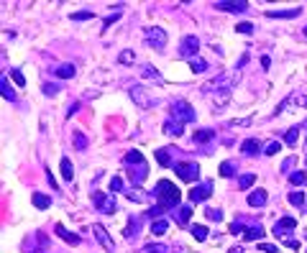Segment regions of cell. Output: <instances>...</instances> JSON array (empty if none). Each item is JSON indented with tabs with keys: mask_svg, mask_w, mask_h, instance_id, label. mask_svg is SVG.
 I'll list each match as a JSON object with an SVG mask.
<instances>
[{
	"mask_svg": "<svg viewBox=\"0 0 307 253\" xmlns=\"http://www.w3.org/2000/svg\"><path fill=\"white\" fill-rule=\"evenodd\" d=\"M156 197H159V207L166 212V210H174V207H179V202H182V192L169 182V179H161L159 184H156Z\"/></svg>",
	"mask_w": 307,
	"mask_h": 253,
	"instance_id": "cell-1",
	"label": "cell"
},
{
	"mask_svg": "<svg viewBox=\"0 0 307 253\" xmlns=\"http://www.w3.org/2000/svg\"><path fill=\"white\" fill-rule=\"evenodd\" d=\"M144 39H146V44L154 46L156 51H164V46H166V31L159 28V26H149V28H144Z\"/></svg>",
	"mask_w": 307,
	"mask_h": 253,
	"instance_id": "cell-2",
	"label": "cell"
},
{
	"mask_svg": "<svg viewBox=\"0 0 307 253\" xmlns=\"http://www.w3.org/2000/svg\"><path fill=\"white\" fill-rule=\"evenodd\" d=\"M174 171H177V176L184 179V182H197V179H200V164H197V161L174 164Z\"/></svg>",
	"mask_w": 307,
	"mask_h": 253,
	"instance_id": "cell-3",
	"label": "cell"
},
{
	"mask_svg": "<svg viewBox=\"0 0 307 253\" xmlns=\"http://www.w3.org/2000/svg\"><path fill=\"white\" fill-rule=\"evenodd\" d=\"M172 113H174V118H177V120H182V123H195V120H197L195 107H192L190 102H184V100L174 102V105H172Z\"/></svg>",
	"mask_w": 307,
	"mask_h": 253,
	"instance_id": "cell-4",
	"label": "cell"
},
{
	"mask_svg": "<svg viewBox=\"0 0 307 253\" xmlns=\"http://www.w3.org/2000/svg\"><path fill=\"white\" fill-rule=\"evenodd\" d=\"M92 205H95L100 212H105V215H113V212L118 210L115 200H113L110 195H105V192H95V195H92Z\"/></svg>",
	"mask_w": 307,
	"mask_h": 253,
	"instance_id": "cell-5",
	"label": "cell"
},
{
	"mask_svg": "<svg viewBox=\"0 0 307 253\" xmlns=\"http://www.w3.org/2000/svg\"><path fill=\"white\" fill-rule=\"evenodd\" d=\"M210 195H213V182H202V184H195L190 189V200L192 202H205Z\"/></svg>",
	"mask_w": 307,
	"mask_h": 253,
	"instance_id": "cell-6",
	"label": "cell"
},
{
	"mask_svg": "<svg viewBox=\"0 0 307 253\" xmlns=\"http://www.w3.org/2000/svg\"><path fill=\"white\" fill-rule=\"evenodd\" d=\"M131 97H133V102L136 105H141V107H154L156 105V100L141 87V85H136V87H131Z\"/></svg>",
	"mask_w": 307,
	"mask_h": 253,
	"instance_id": "cell-7",
	"label": "cell"
},
{
	"mask_svg": "<svg viewBox=\"0 0 307 253\" xmlns=\"http://www.w3.org/2000/svg\"><path fill=\"white\" fill-rule=\"evenodd\" d=\"M179 51H182V56L192 59V56L200 51V39H197V36H184L182 44H179Z\"/></svg>",
	"mask_w": 307,
	"mask_h": 253,
	"instance_id": "cell-8",
	"label": "cell"
},
{
	"mask_svg": "<svg viewBox=\"0 0 307 253\" xmlns=\"http://www.w3.org/2000/svg\"><path fill=\"white\" fill-rule=\"evenodd\" d=\"M92 233H95V238H97V243L108 250V253H113L115 250V243L110 240V235H108V230L103 228V225H92Z\"/></svg>",
	"mask_w": 307,
	"mask_h": 253,
	"instance_id": "cell-9",
	"label": "cell"
},
{
	"mask_svg": "<svg viewBox=\"0 0 307 253\" xmlns=\"http://www.w3.org/2000/svg\"><path fill=\"white\" fill-rule=\"evenodd\" d=\"M146 174H149L146 161H144V164H133V166H128V179H131L133 184H141V182L146 179Z\"/></svg>",
	"mask_w": 307,
	"mask_h": 253,
	"instance_id": "cell-10",
	"label": "cell"
},
{
	"mask_svg": "<svg viewBox=\"0 0 307 253\" xmlns=\"http://www.w3.org/2000/svg\"><path fill=\"white\" fill-rule=\"evenodd\" d=\"M241 151H243V156H256V154H261V141H259V138L243 141V143H241Z\"/></svg>",
	"mask_w": 307,
	"mask_h": 253,
	"instance_id": "cell-11",
	"label": "cell"
},
{
	"mask_svg": "<svg viewBox=\"0 0 307 253\" xmlns=\"http://www.w3.org/2000/svg\"><path fill=\"white\" fill-rule=\"evenodd\" d=\"M164 133H172V136H182L184 133V123L177 120V118H169L164 120Z\"/></svg>",
	"mask_w": 307,
	"mask_h": 253,
	"instance_id": "cell-12",
	"label": "cell"
},
{
	"mask_svg": "<svg viewBox=\"0 0 307 253\" xmlns=\"http://www.w3.org/2000/svg\"><path fill=\"white\" fill-rule=\"evenodd\" d=\"M54 230H56V235H59L61 240H67L70 245H80V235H77V233H70V230H67L64 225H61V223H59Z\"/></svg>",
	"mask_w": 307,
	"mask_h": 253,
	"instance_id": "cell-13",
	"label": "cell"
},
{
	"mask_svg": "<svg viewBox=\"0 0 307 253\" xmlns=\"http://www.w3.org/2000/svg\"><path fill=\"white\" fill-rule=\"evenodd\" d=\"M266 200H269L266 189H254V192L249 195V205H251V207H264Z\"/></svg>",
	"mask_w": 307,
	"mask_h": 253,
	"instance_id": "cell-14",
	"label": "cell"
},
{
	"mask_svg": "<svg viewBox=\"0 0 307 253\" xmlns=\"http://www.w3.org/2000/svg\"><path fill=\"white\" fill-rule=\"evenodd\" d=\"M215 8H218V11H228V13H246L249 3H223V0H218Z\"/></svg>",
	"mask_w": 307,
	"mask_h": 253,
	"instance_id": "cell-15",
	"label": "cell"
},
{
	"mask_svg": "<svg viewBox=\"0 0 307 253\" xmlns=\"http://www.w3.org/2000/svg\"><path fill=\"white\" fill-rule=\"evenodd\" d=\"M261 235H264V225H259V223H254L251 228L243 230V240H259Z\"/></svg>",
	"mask_w": 307,
	"mask_h": 253,
	"instance_id": "cell-16",
	"label": "cell"
},
{
	"mask_svg": "<svg viewBox=\"0 0 307 253\" xmlns=\"http://www.w3.org/2000/svg\"><path fill=\"white\" fill-rule=\"evenodd\" d=\"M294 225H297V220L287 215V218H282V220L274 225V233H277V235H284V230H294Z\"/></svg>",
	"mask_w": 307,
	"mask_h": 253,
	"instance_id": "cell-17",
	"label": "cell"
},
{
	"mask_svg": "<svg viewBox=\"0 0 307 253\" xmlns=\"http://www.w3.org/2000/svg\"><path fill=\"white\" fill-rule=\"evenodd\" d=\"M59 169H61V176H64L67 182L75 179V169H72V161H70L67 156H61V159H59Z\"/></svg>",
	"mask_w": 307,
	"mask_h": 253,
	"instance_id": "cell-18",
	"label": "cell"
},
{
	"mask_svg": "<svg viewBox=\"0 0 307 253\" xmlns=\"http://www.w3.org/2000/svg\"><path fill=\"white\" fill-rule=\"evenodd\" d=\"M213 138H215V131H213V128H200V131L195 133V141H197L200 146H208Z\"/></svg>",
	"mask_w": 307,
	"mask_h": 253,
	"instance_id": "cell-19",
	"label": "cell"
},
{
	"mask_svg": "<svg viewBox=\"0 0 307 253\" xmlns=\"http://www.w3.org/2000/svg\"><path fill=\"white\" fill-rule=\"evenodd\" d=\"M190 218H192V207L190 205H184V207H177V223L184 228V225H190Z\"/></svg>",
	"mask_w": 307,
	"mask_h": 253,
	"instance_id": "cell-20",
	"label": "cell"
},
{
	"mask_svg": "<svg viewBox=\"0 0 307 253\" xmlns=\"http://www.w3.org/2000/svg\"><path fill=\"white\" fill-rule=\"evenodd\" d=\"M302 11L299 8H292V11H266L269 18H297Z\"/></svg>",
	"mask_w": 307,
	"mask_h": 253,
	"instance_id": "cell-21",
	"label": "cell"
},
{
	"mask_svg": "<svg viewBox=\"0 0 307 253\" xmlns=\"http://www.w3.org/2000/svg\"><path fill=\"white\" fill-rule=\"evenodd\" d=\"M228 97H230V90H220V92H215V95H213V107L220 110L223 105H228Z\"/></svg>",
	"mask_w": 307,
	"mask_h": 253,
	"instance_id": "cell-22",
	"label": "cell"
},
{
	"mask_svg": "<svg viewBox=\"0 0 307 253\" xmlns=\"http://www.w3.org/2000/svg\"><path fill=\"white\" fill-rule=\"evenodd\" d=\"M123 161H126V166H133V164H144L146 159H144V154H141V151L131 149V151L126 154V159H123Z\"/></svg>",
	"mask_w": 307,
	"mask_h": 253,
	"instance_id": "cell-23",
	"label": "cell"
},
{
	"mask_svg": "<svg viewBox=\"0 0 307 253\" xmlns=\"http://www.w3.org/2000/svg\"><path fill=\"white\" fill-rule=\"evenodd\" d=\"M33 207H39V210H49L51 207V200L46 197V195H41V192H33Z\"/></svg>",
	"mask_w": 307,
	"mask_h": 253,
	"instance_id": "cell-24",
	"label": "cell"
},
{
	"mask_svg": "<svg viewBox=\"0 0 307 253\" xmlns=\"http://www.w3.org/2000/svg\"><path fill=\"white\" fill-rule=\"evenodd\" d=\"M139 225H141V220H139V218H128V225L123 228V238H133V235H136V230H139Z\"/></svg>",
	"mask_w": 307,
	"mask_h": 253,
	"instance_id": "cell-25",
	"label": "cell"
},
{
	"mask_svg": "<svg viewBox=\"0 0 307 253\" xmlns=\"http://www.w3.org/2000/svg\"><path fill=\"white\" fill-rule=\"evenodd\" d=\"M75 72H77V69H75L72 64H59V67H56V77H61V80H72Z\"/></svg>",
	"mask_w": 307,
	"mask_h": 253,
	"instance_id": "cell-26",
	"label": "cell"
},
{
	"mask_svg": "<svg viewBox=\"0 0 307 253\" xmlns=\"http://www.w3.org/2000/svg\"><path fill=\"white\" fill-rule=\"evenodd\" d=\"M0 90H3V95H6V100H16V92H13V87H11V82H8V75L6 77H0Z\"/></svg>",
	"mask_w": 307,
	"mask_h": 253,
	"instance_id": "cell-27",
	"label": "cell"
},
{
	"mask_svg": "<svg viewBox=\"0 0 307 253\" xmlns=\"http://www.w3.org/2000/svg\"><path fill=\"white\" fill-rule=\"evenodd\" d=\"M141 72H144V75H146L151 82H156V85H161V82H164V77L159 75V69H154L151 64H144V69H141Z\"/></svg>",
	"mask_w": 307,
	"mask_h": 253,
	"instance_id": "cell-28",
	"label": "cell"
},
{
	"mask_svg": "<svg viewBox=\"0 0 307 253\" xmlns=\"http://www.w3.org/2000/svg\"><path fill=\"white\" fill-rule=\"evenodd\" d=\"M254 182H256V174H241V176H238V187H241V189H251Z\"/></svg>",
	"mask_w": 307,
	"mask_h": 253,
	"instance_id": "cell-29",
	"label": "cell"
},
{
	"mask_svg": "<svg viewBox=\"0 0 307 253\" xmlns=\"http://www.w3.org/2000/svg\"><path fill=\"white\" fill-rule=\"evenodd\" d=\"M156 161H159L161 166H174V161H172V156H169V149H159V151H156Z\"/></svg>",
	"mask_w": 307,
	"mask_h": 253,
	"instance_id": "cell-30",
	"label": "cell"
},
{
	"mask_svg": "<svg viewBox=\"0 0 307 253\" xmlns=\"http://www.w3.org/2000/svg\"><path fill=\"white\" fill-rule=\"evenodd\" d=\"M141 253H169V248L164 243H149V245L141 248Z\"/></svg>",
	"mask_w": 307,
	"mask_h": 253,
	"instance_id": "cell-31",
	"label": "cell"
},
{
	"mask_svg": "<svg viewBox=\"0 0 307 253\" xmlns=\"http://www.w3.org/2000/svg\"><path fill=\"white\" fill-rule=\"evenodd\" d=\"M118 61L120 64H126V67H131L133 61H136V54L131 51V49H126V51H120V56H118Z\"/></svg>",
	"mask_w": 307,
	"mask_h": 253,
	"instance_id": "cell-32",
	"label": "cell"
},
{
	"mask_svg": "<svg viewBox=\"0 0 307 253\" xmlns=\"http://www.w3.org/2000/svg\"><path fill=\"white\" fill-rule=\"evenodd\" d=\"M166 230H169V223H166L164 218H161V220H156V223L151 225V233H154V235H164Z\"/></svg>",
	"mask_w": 307,
	"mask_h": 253,
	"instance_id": "cell-33",
	"label": "cell"
},
{
	"mask_svg": "<svg viewBox=\"0 0 307 253\" xmlns=\"http://www.w3.org/2000/svg\"><path fill=\"white\" fill-rule=\"evenodd\" d=\"M289 182H292L294 187H302V184L307 182V174H304V171H292V174H289Z\"/></svg>",
	"mask_w": 307,
	"mask_h": 253,
	"instance_id": "cell-34",
	"label": "cell"
},
{
	"mask_svg": "<svg viewBox=\"0 0 307 253\" xmlns=\"http://www.w3.org/2000/svg\"><path fill=\"white\" fill-rule=\"evenodd\" d=\"M218 171H220V176H233L235 174V164L233 161H225V164H220Z\"/></svg>",
	"mask_w": 307,
	"mask_h": 253,
	"instance_id": "cell-35",
	"label": "cell"
},
{
	"mask_svg": "<svg viewBox=\"0 0 307 253\" xmlns=\"http://www.w3.org/2000/svg\"><path fill=\"white\" fill-rule=\"evenodd\" d=\"M192 235H195L197 240H205V238L210 235V230H208L205 225H192Z\"/></svg>",
	"mask_w": 307,
	"mask_h": 253,
	"instance_id": "cell-36",
	"label": "cell"
},
{
	"mask_svg": "<svg viewBox=\"0 0 307 253\" xmlns=\"http://www.w3.org/2000/svg\"><path fill=\"white\" fill-rule=\"evenodd\" d=\"M8 77H13V82H16L18 87H23V85H26V77H23V72H21V69H11V75H8Z\"/></svg>",
	"mask_w": 307,
	"mask_h": 253,
	"instance_id": "cell-37",
	"label": "cell"
},
{
	"mask_svg": "<svg viewBox=\"0 0 307 253\" xmlns=\"http://www.w3.org/2000/svg\"><path fill=\"white\" fill-rule=\"evenodd\" d=\"M297 136H299V128H289V131H287V136H284L287 146H294V143H297Z\"/></svg>",
	"mask_w": 307,
	"mask_h": 253,
	"instance_id": "cell-38",
	"label": "cell"
},
{
	"mask_svg": "<svg viewBox=\"0 0 307 253\" xmlns=\"http://www.w3.org/2000/svg\"><path fill=\"white\" fill-rule=\"evenodd\" d=\"M75 149H80V151H82V149H87V136H85V133H80V131L75 133Z\"/></svg>",
	"mask_w": 307,
	"mask_h": 253,
	"instance_id": "cell-39",
	"label": "cell"
},
{
	"mask_svg": "<svg viewBox=\"0 0 307 253\" xmlns=\"http://www.w3.org/2000/svg\"><path fill=\"white\" fill-rule=\"evenodd\" d=\"M264 151H266V156H277V154L282 151V143H279V141H271V143H266Z\"/></svg>",
	"mask_w": 307,
	"mask_h": 253,
	"instance_id": "cell-40",
	"label": "cell"
},
{
	"mask_svg": "<svg viewBox=\"0 0 307 253\" xmlns=\"http://www.w3.org/2000/svg\"><path fill=\"white\" fill-rule=\"evenodd\" d=\"M123 189H126V187H123V179L120 176H113L110 179V192H123Z\"/></svg>",
	"mask_w": 307,
	"mask_h": 253,
	"instance_id": "cell-41",
	"label": "cell"
},
{
	"mask_svg": "<svg viewBox=\"0 0 307 253\" xmlns=\"http://www.w3.org/2000/svg\"><path fill=\"white\" fill-rule=\"evenodd\" d=\"M289 202H292L294 207H302V205H304V195H302V192H292V195H289Z\"/></svg>",
	"mask_w": 307,
	"mask_h": 253,
	"instance_id": "cell-42",
	"label": "cell"
},
{
	"mask_svg": "<svg viewBox=\"0 0 307 253\" xmlns=\"http://www.w3.org/2000/svg\"><path fill=\"white\" fill-rule=\"evenodd\" d=\"M190 67H192V72H197V75L208 69V64H205V61H200V59H192V61H190Z\"/></svg>",
	"mask_w": 307,
	"mask_h": 253,
	"instance_id": "cell-43",
	"label": "cell"
},
{
	"mask_svg": "<svg viewBox=\"0 0 307 253\" xmlns=\"http://www.w3.org/2000/svg\"><path fill=\"white\" fill-rule=\"evenodd\" d=\"M205 218H210V220H223V215H220V210H215V207H205Z\"/></svg>",
	"mask_w": 307,
	"mask_h": 253,
	"instance_id": "cell-44",
	"label": "cell"
},
{
	"mask_svg": "<svg viewBox=\"0 0 307 253\" xmlns=\"http://www.w3.org/2000/svg\"><path fill=\"white\" fill-rule=\"evenodd\" d=\"M95 13H90V11H77V13H72V18L75 21H90Z\"/></svg>",
	"mask_w": 307,
	"mask_h": 253,
	"instance_id": "cell-45",
	"label": "cell"
},
{
	"mask_svg": "<svg viewBox=\"0 0 307 253\" xmlns=\"http://www.w3.org/2000/svg\"><path fill=\"white\" fill-rule=\"evenodd\" d=\"M41 90H44V95H49V97H51V95H56V92H59V85H51V82H46Z\"/></svg>",
	"mask_w": 307,
	"mask_h": 253,
	"instance_id": "cell-46",
	"label": "cell"
},
{
	"mask_svg": "<svg viewBox=\"0 0 307 253\" xmlns=\"http://www.w3.org/2000/svg\"><path fill=\"white\" fill-rule=\"evenodd\" d=\"M235 31H238V33H254V23H238Z\"/></svg>",
	"mask_w": 307,
	"mask_h": 253,
	"instance_id": "cell-47",
	"label": "cell"
},
{
	"mask_svg": "<svg viewBox=\"0 0 307 253\" xmlns=\"http://www.w3.org/2000/svg\"><path fill=\"white\" fill-rule=\"evenodd\" d=\"M282 243H284V245H289V248H294V250H297V248H299V240H294V238H292V235H287V238H284V240H282Z\"/></svg>",
	"mask_w": 307,
	"mask_h": 253,
	"instance_id": "cell-48",
	"label": "cell"
},
{
	"mask_svg": "<svg viewBox=\"0 0 307 253\" xmlns=\"http://www.w3.org/2000/svg\"><path fill=\"white\" fill-rule=\"evenodd\" d=\"M259 250H264V253H277V245H271V243H259Z\"/></svg>",
	"mask_w": 307,
	"mask_h": 253,
	"instance_id": "cell-49",
	"label": "cell"
},
{
	"mask_svg": "<svg viewBox=\"0 0 307 253\" xmlns=\"http://www.w3.org/2000/svg\"><path fill=\"white\" fill-rule=\"evenodd\" d=\"M243 230H246V225H243L241 220H238V223H230V233H243Z\"/></svg>",
	"mask_w": 307,
	"mask_h": 253,
	"instance_id": "cell-50",
	"label": "cell"
},
{
	"mask_svg": "<svg viewBox=\"0 0 307 253\" xmlns=\"http://www.w3.org/2000/svg\"><path fill=\"white\" fill-rule=\"evenodd\" d=\"M128 197H131L133 202H144V195L139 192V189H133V192H128Z\"/></svg>",
	"mask_w": 307,
	"mask_h": 253,
	"instance_id": "cell-51",
	"label": "cell"
},
{
	"mask_svg": "<svg viewBox=\"0 0 307 253\" xmlns=\"http://www.w3.org/2000/svg\"><path fill=\"white\" fill-rule=\"evenodd\" d=\"M118 18H120V16H118V13H113V16H108V21H105V23H103V28H105V26H110V23H115V21H118Z\"/></svg>",
	"mask_w": 307,
	"mask_h": 253,
	"instance_id": "cell-52",
	"label": "cell"
},
{
	"mask_svg": "<svg viewBox=\"0 0 307 253\" xmlns=\"http://www.w3.org/2000/svg\"><path fill=\"white\" fill-rule=\"evenodd\" d=\"M292 164H294V161H292V159H287V161L282 164V169H284V171H289V169H292Z\"/></svg>",
	"mask_w": 307,
	"mask_h": 253,
	"instance_id": "cell-53",
	"label": "cell"
},
{
	"mask_svg": "<svg viewBox=\"0 0 307 253\" xmlns=\"http://www.w3.org/2000/svg\"><path fill=\"white\" fill-rule=\"evenodd\" d=\"M302 102H304V105H307V97H304V100H302Z\"/></svg>",
	"mask_w": 307,
	"mask_h": 253,
	"instance_id": "cell-54",
	"label": "cell"
},
{
	"mask_svg": "<svg viewBox=\"0 0 307 253\" xmlns=\"http://www.w3.org/2000/svg\"><path fill=\"white\" fill-rule=\"evenodd\" d=\"M304 36H307V28H304Z\"/></svg>",
	"mask_w": 307,
	"mask_h": 253,
	"instance_id": "cell-55",
	"label": "cell"
},
{
	"mask_svg": "<svg viewBox=\"0 0 307 253\" xmlns=\"http://www.w3.org/2000/svg\"><path fill=\"white\" fill-rule=\"evenodd\" d=\"M304 253H307V250H304Z\"/></svg>",
	"mask_w": 307,
	"mask_h": 253,
	"instance_id": "cell-56",
	"label": "cell"
}]
</instances>
